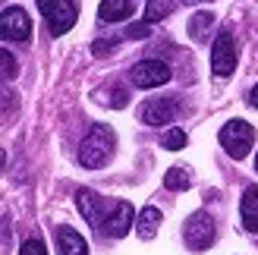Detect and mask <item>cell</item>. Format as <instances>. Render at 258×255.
I'll use <instances>...</instances> for the list:
<instances>
[{
	"label": "cell",
	"mask_w": 258,
	"mask_h": 255,
	"mask_svg": "<svg viewBox=\"0 0 258 255\" xmlns=\"http://www.w3.org/2000/svg\"><path fill=\"white\" fill-rule=\"evenodd\" d=\"M136 13V0H101L98 19L101 22H123Z\"/></svg>",
	"instance_id": "cell-11"
},
{
	"label": "cell",
	"mask_w": 258,
	"mask_h": 255,
	"mask_svg": "<svg viewBox=\"0 0 258 255\" xmlns=\"http://www.w3.org/2000/svg\"><path fill=\"white\" fill-rule=\"evenodd\" d=\"M57 252L60 255H88V243L73 230V227H57Z\"/></svg>",
	"instance_id": "cell-12"
},
{
	"label": "cell",
	"mask_w": 258,
	"mask_h": 255,
	"mask_svg": "<svg viewBox=\"0 0 258 255\" xmlns=\"http://www.w3.org/2000/svg\"><path fill=\"white\" fill-rule=\"evenodd\" d=\"M221 145H224V151L230 158H246L249 151H252V145H255V130L246 123V120H230V123H224L221 126Z\"/></svg>",
	"instance_id": "cell-5"
},
{
	"label": "cell",
	"mask_w": 258,
	"mask_h": 255,
	"mask_svg": "<svg viewBox=\"0 0 258 255\" xmlns=\"http://www.w3.org/2000/svg\"><path fill=\"white\" fill-rule=\"evenodd\" d=\"M98 98H107L104 101L107 107H126V101H129L126 88H120V85H110V88H104V92H98Z\"/></svg>",
	"instance_id": "cell-17"
},
{
	"label": "cell",
	"mask_w": 258,
	"mask_h": 255,
	"mask_svg": "<svg viewBox=\"0 0 258 255\" xmlns=\"http://www.w3.org/2000/svg\"><path fill=\"white\" fill-rule=\"evenodd\" d=\"M170 67L164 60H142L129 70V79H133L136 88H158V85H167L170 82Z\"/></svg>",
	"instance_id": "cell-8"
},
{
	"label": "cell",
	"mask_w": 258,
	"mask_h": 255,
	"mask_svg": "<svg viewBox=\"0 0 258 255\" xmlns=\"http://www.w3.org/2000/svg\"><path fill=\"white\" fill-rule=\"evenodd\" d=\"M4 164H7V155H4V151H0V170H4Z\"/></svg>",
	"instance_id": "cell-23"
},
{
	"label": "cell",
	"mask_w": 258,
	"mask_h": 255,
	"mask_svg": "<svg viewBox=\"0 0 258 255\" xmlns=\"http://www.w3.org/2000/svg\"><path fill=\"white\" fill-rule=\"evenodd\" d=\"M158 227H161V211L154 208V205H148V208L139 211V218H136V233H139L142 239H154Z\"/></svg>",
	"instance_id": "cell-13"
},
{
	"label": "cell",
	"mask_w": 258,
	"mask_h": 255,
	"mask_svg": "<svg viewBox=\"0 0 258 255\" xmlns=\"http://www.w3.org/2000/svg\"><path fill=\"white\" fill-rule=\"evenodd\" d=\"M239 63V54H236V41L230 32H221L214 38V47H211V73L221 76V79H227V76H233Z\"/></svg>",
	"instance_id": "cell-6"
},
{
	"label": "cell",
	"mask_w": 258,
	"mask_h": 255,
	"mask_svg": "<svg viewBox=\"0 0 258 255\" xmlns=\"http://www.w3.org/2000/svg\"><path fill=\"white\" fill-rule=\"evenodd\" d=\"M176 0H148L145 7V22H158V19H167L173 13Z\"/></svg>",
	"instance_id": "cell-16"
},
{
	"label": "cell",
	"mask_w": 258,
	"mask_h": 255,
	"mask_svg": "<svg viewBox=\"0 0 258 255\" xmlns=\"http://www.w3.org/2000/svg\"><path fill=\"white\" fill-rule=\"evenodd\" d=\"M164 186L170 189V193H186V189L192 186V176L183 167H170V170L164 173Z\"/></svg>",
	"instance_id": "cell-15"
},
{
	"label": "cell",
	"mask_w": 258,
	"mask_h": 255,
	"mask_svg": "<svg viewBox=\"0 0 258 255\" xmlns=\"http://www.w3.org/2000/svg\"><path fill=\"white\" fill-rule=\"evenodd\" d=\"M113 148H117L113 130L104 123H98V126H92V133H88L79 145V164L88 170H98V167H104V164H110Z\"/></svg>",
	"instance_id": "cell-1"
},
{
	"label": "cell",
	"mask_w": 258,
	"mask_h": 255,
	"mask_svg": "<svg viewBox=\"0 0 258 255\" xmlns=\"http://www.w3.org/2000/svg\"><path fill=\"white\" fill-rule=\"evenodd\" d=\"M255 167H258V155H255Z\"/></svg>",
	"instance_id": "cell-24"
},
{
	"label": "cell",
	"mask_w": 258,
	"mask_h": 255,
	"mask_svg": "<svg viewBox=\"0 0 258 255\" xmlns=\"http://www.w3.org/2000/svg\"><path fill=\"white\" fill-rule=\"evenodd\" d=\"M214 218L208 211H196V214H189L186 224H183V239H186V246L192 252H205V249H211L214 246Z\"/></svg>",
	"instance_id": "cell-4"
},
{
	"label": "cell",
	"mask_w": 258,
	"mask_h": 255,
	"mask_svg": "<svg viewBox=\"0 0 258 255\" xmlns=\"http://www.w3.org/2000/svg\"><path fill=\"white\" fill-rule=\"evenodd\" d=\"M148 32H151L148 22H136V25H129V29L123 32V38H148Z\"/></svg>",
	"instance_id": "cell-21"
},
{
	"label": "cell",
	"mask_w": 258,
	"mask_h": 255,
	"mask_svg": "<svg viewBox=\"0 0 258 255\" xmlns=\"http://www.w3.org/2000/svg\"><path fill=\"white\" fill-rule=\"evenodd\" d=\"M32 19L22 7H7L0 13V41H29Z\"/></svg>",
	"instance_id": "cell-7"
},
{
	"label": "cell",
	"mask_w": 258,
	"mask_h": 255,
	"mask_svg": "<svg viewBox=\"0 0 258 255\" xmlns=\"http://www.w3.org/2000/svg\"><path fill=\"white\" fill-rule=\"evenodd\" d=\"M161 145H164L167 151H179V148H186V133H183V130H167V133L161 136Z\"/></svg>",
	"instance_id": "cell-19"
},
{
	"label": "cell",
	"mask_w": 258,
	"mask_h": 255,
	"mask_svg": "<svg viewBox=\"0 0 258 255\" xmlns=\"http://www.w3.org/2000/svg\"><path fill=\"white\" fill-rule=\"evenodd\" d=\"M211 29H214V16L208 10L196 13V16L189 19V38H192V41H205V38L211 35Z\"/></svg>",
	"instance_id": "cell-14"
},
{
	"label": "cell",
	"mask_w": 258,
	"mask_h": 255,
	"mask_svg": "<svg viewBox=\"0 0 258 255\" xmlns=\"http://www.w3.org/2000/svg\"><path fill=\"white\" fill-rule=\"evenodd\" d=\"M117 202H120V199H104V196L92 193V189H79V193H76V205H79L82 218L92 224L98 233L104 230V224L110 221V214H113V208H117Z\"/></svg>",
	"instance_id": "cell-3"
},
{
	"label": "cell",
	"mask_w": 258,
	"mask_h": 255,
	"mask_svg": "<svg viewBox=\"0 0 258 255\" xmlns=\"http://www.w3.org/2000/svg\"><path fill=\"white\" fill-rule=\"evenodd\" d=\"M35 4L41 10L50 35H67L79 19V4L76 0H35Z\"/></svg>",
	"instance_id": "cell-2"
},
{
	"label": "cell",
	"mask_w": 258,
	"mask_h": 255,
	"mask_svg": "<svg viewBox=\"0 0 258 255\" xmlns=\"http://www.w3.org/2000/svg\"><path fill=\"white\" fill-rule=\"evenodd\" d=\"M249 101H252V107H255V110H258V85H255V88H252V95H249Z\"/></svg>",
	"instance_id": "cell-22"
},
{
	"label": "cell",
	"mask_w": 258,
	"mask_h": 255,
	"mask_svg": "<svg viewBox=\"0 0 258 255\" xmlns=\"http://www.w3.org/2000/svg\"><path fill=\"white\" fill-rule=\"evenodd\" d=\"M19 255H47V249H44V239H41V236H29V239L22 243Z\"/></svg>",
	"instance_id": "cell-20"
},
{
	"label": "cell",
	"mask_w": 258,
	"mask_h": 255,
	"mask_svg": "<svg viewBox=\"0 0 258 255\" xmlns=\"http://www.w3.org/2000/svg\"><path fill=\"white\" fill-rule=\"evenodd\" d=\"M239 221L249 233H258V186L242 189V202H239Z\"/></svg>",
	"instance_id": "cell-10"
},
{
	"label": "cell",
	"mask_w": 258,
	"mask_h": 255,
	"mask_svg": "<svg viewBox=\"0 0 258 255\" xmlns=\"http://www.w3.org/2000/svg\"><path fill=\"white\" fill-rule=\"evenodd\" d=\"M176 113H179L176 98H148L142 104V120L148 126H167L176 120Z\"/></svg>",
	"instance_id": "cell-9"
},
{
	"label": "cell",
	"mask_w": 258,
	"mask_h": 255,
	"mask_svg": "<svg viewBox=\"0 0 258 255\" xmlns=\"http://www.w3.org/2000/svg\"><path fill=\"white\" fill-rule=\"evenodd\" d=\"M16 73H19V63H16V57L10 54V50H4L0 47V79H16Z\"/></svg>",
	"instance_id": "cell-18"
}]
</instances>
